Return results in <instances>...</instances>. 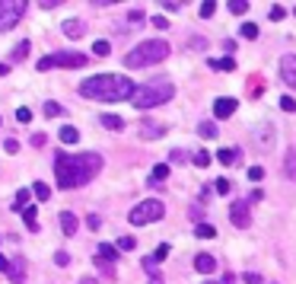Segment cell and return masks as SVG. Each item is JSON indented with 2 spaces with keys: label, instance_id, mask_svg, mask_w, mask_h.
Segmentation results:
<instances>
[{
  "label": "cell",
  "instance_id": "obj_1",
  "mask_svg": "<svg viewBox=\"0 0 296 284\" xmlns=\"http://www.w3.org/2000/svg\"><path fill=\"white\" fill-rule=\"evenodd\" d=\"M102 157L99 153H58L54 157V176L60 188H76L86 185L99 176Z\"/></svg>",
  "mask_w": 296,
  "mask_h": 284
},
{
  "label": "cell",
  "instance_id": "obj_2",
  "mask_svg": "<svg viewBox=\"0 0 296 284\" xmlns=\"http://www.w3.org/2000/svg\"><path fill=\"white\" fill-rule=\"evenodd\" d=\"M80 96L86 99H99V102H124V99H134V80H128L124 74H96L90 80H83L80 87Z\"/></svg>",
  "mask_w": 296,
  "mask_h": 284
},
{
  "label": "cell",
  "instance_id": "obj_3",
  "mask_svg": "<svg viewBox=\"0 0 296 284\" xmlns=\"http://www.w3.org/2000/svg\"><path fill=\"white\" fill-rule=\"evenodd\" d=\"M169 58V42L166 39H146L137 42L134 48L124 55V67H153Z\"/></svg>",
  "mask_w": 296,
  "mask_h": 284
},
{
  "label": "cell",
  "instance_id": "obj_4",
  "mask_svg": "<svg viewBox=\"0 0 296 284\" xmlns=\"http://www.w3.org/2000/svg\"><path fill=\"white\" fill-rule=\"evenodd\" d=\"M176 96V87H172L169 80H162V77H156V80H146L144 87H137L134 93V106L137 109H153V106H162V102H169Z\"/></svg>",
  "mask_w": 296,
  "mask_h": 284
},
{
  "label": "cell",
  "instance_id": "obj_5",
  "mask_svg": "<svg viewBox=\"0 0 296 284\" xmlns=\"http://www.w3.org/2000/svg\"><path fill=\"white\" fill-rule=\"evenodd\" d=\"M166 214V208H162V201H156V198H146V201H140L137 208H130L128 220L134 223V227H144V223H156Z\"/></svg>",
  "mask_w": 296,
  "mask_h": 284
},
{
  "label": "cell",
  "instance_id": "obj_6",
  "mask_svg": "<svg viewBox=\"0 0 296 284\" xmlns=\"http://www.w3.org/2000/svg\"><path fill=\"white\" fill-rule=\"evenodd\" d=\"M86 61H90V55H83V51H58V55L42 58L38 71H51V67H70V71H76V67H83Z\"/></svg>",
  "mask_w": 296,
  "mask_h": 284
},
{
  "label": "cell",
  "instance_id": "obj_7",
  "mask_svg": "<svg viewBox=\"0 0 296 284\" xmlns=\"http://www.w3.org/2000/svg\"><path fill=\"white\" fill-rule=\"evenodd\" d=\"M26 13V0H0V32L13 29Z\"/></svg>",
  "mask_w": 296,
  "mask_h": 284
},
{
  "label": "cell",
  "instance_id": "obj_8",
  "mask_svg": "<svg viewBox=\"0 0 296 284\" xmlns=\"http://www.w3.org/2000/svg\"><path fill=\"white\" fill-rule=\"evenodd\" d=\"M230 223L232 227H239V230H246L248 223H252V214H248V201H236L230 208Z\"/></svg>",
  "mask_w": 296,
  "mask_h": 284
},
{
  "label": "cell",
  "instance_id": "obj_9",
  "mask_svg": "<svg viewBox=\"0 0 296 284\" xmlns=\"http://www.w3.org/2000/svg\"><path fill=\"white\" fill-rule=\"evenodd\" d=\"M280 80L290 90H296V55H284L280 58Z\"/></svg>",
  "mask_w": 296,
  "mask_h": 284
},
{
  "label": "cell",
  "instance_id": "obj_10",
  "mask_svg": "<svg viewBox=\"0 0 296 284\" xmlns=\"http://www.w3.org/2000/svg\"><path fill=\"white\" fill-rule=\"evenodd\" d=\"M239 102L232 99V96H220V99H214V118H230L232 112H236Z\"/></svg>",
  "mask_w": 296,
  "mask_h": 284
},
{
  "label": "cell",
  "instance_id": "obj_11",
  "mask_svg": "<svg viewBox=\"0 0 296 284\" xmlns=\"http://www.w3.org/2000/svg\"><path fill=\"white\" fill-rule=\"evenodd\" d=\"M137 131H140L144 141H156V137L166 134V125H162V122H150V118H146V122H140V128H137Z\"/></svg>",
  "mask_w": 296,
  "mask_h": 284
},
{
  "label": "cell",
  "instance_id": "obj_12",
  "mask_svg": "<svg viewBox=\"0 0 296 284\" xmlns=\"http://www.w3.org/2000/svg\"><path fill=\"white\" fill-rule=\"evenodd\" d=\"M214 268H216V259H214L210 252H198V255H194V271H201V274H210Z\"/></svg>",
  "mask_w": 296,
  "mask_h": 284
},
{
  "label": "cell",
  "instance_id": "obj_13",
  "mask_svg": "<svg viewBox=\"0 0 296 284\" xmlns=\"http://www.w3.org/2000/svg\"><path fill=\"white\" fill-rule=\"evenodd\" d=\"M58 223H60V230H64L67 236H74V233H76V227H80V220H76V214H70V211H60Z\"/></svg>",
  "mask_w": 296,
  "mask_h": 284
},
{
  "label": "cell",
  "instance_id": "obj_14",
  "mask_svg": "<svg viewBox=\"0 0 296 284\" xmlns=\"http://www.w3.org/2000/svg\"><path fill=\"white\" fill-rule=\"evenodd\" d=\"M60 29H64L67 39H80L86 26H83V20H64V23H60Z\"/></svg>",
  "mask_w": 296,
  "mask_h": 284
},
{
  "label": "cell",
  "instance_id": "obj_15",
  "mask_svg": "<svg viewBox=\"0 0 296 284\" xmlns=\"http://www.w3.org/2000/svg\"><path fill=\"white\" fill-rule=\"evenodd\" d=\"M207 67H214V71H236V58H207Z\"/></svg>",
  "mask_w": 296,
  "mask_h": 284
},
{
  "label": "cell",
  "instance_id": "obj_16",
  "mask_svg": "<svg viewBox=\"0 0 296 284\" xmlns=\"http://www.w3.org/2000/svg\"><path fill=\"white\" fill-rule=\"evenodd\" d=\"M284 176L290 179V182H296V147L284 157Z\"/></svg>",
  "mask_w": 296,
  "mask_h": 284
},
{
  "label": "cell",
  "instance_id": "obj_17",
  "mask_svg": "<svg viewBox=\"0 0 296 284\" xmlns=\"http://www.w3.org/2000/svg\"><path fill=\"white\" fill-rule=\"evenodd\" d=\"M22 220H26V230L38 233V214H36V204H29V208L22 211Z\"/></svg>",
  "mask_w": 296,
  "mask_h": 284
},
{
  "label": "cell",
  "instance_id": "obj_18",
  "mask_svg": "<svg viewBox=\"0 0 296 284\" xmlns=\"http://www.w3.org/2000/svg\"><path fill=\"white\" fill-rule=\"evenodd\" d=\"M236 157H242L236 147H223V150H216V160H220L223 166H232V163H236Z\"/></svg>",
  "mask_w": 296,
  "mask_h": 284
},
{
  "label": "cell",
  "instance_id": "obj_19",
  "mask_svg": "<svg viewBox=\"0 0 296 284\" xmlns=\"http://www.w3.org/2000/svg\"><path fill=\"white\" fill-rule=\"evenodd\" d=\"M58 134H60V144H76V141H80V131H76L74 125H64Z\"/></svg>",
  "mask_w": 296,
  "mask_h": 284
},
{
  "label": "cell",
  "instance_id": "obj_20",
  "mask_svg": "<svg viewBox=\"0 0 296 284\" xmlns=\"http://www.w3.org/2000/svg\"><path fill=\"white\" fill-rule=\"evenodd\" d=\"M118 252H121L118 246H112V243H99V255H102V259H106V262H112V265H115Z\"/></svg>",
  "mask_w": 296,
  "mask_h": 284
},
{
  "label": "cell",
  "instance_id": "obj_21",
  "mask_svg": "<svg viewBox=\"0 0 296 284\" xmlns=\"http://www.w3.org/2000/svg\"><path fill=\"white\" fill-rule=\"evenodd\" d=\"M22 278H26V262H22V259H13V268H10V281H13V284H22Z\"/></svg>",
  "mask_w": 296,
  "mask_h": 284
},
{
  "label": "cell",
  "instance_id": "obj_22",
  "mask_svg": "<svg viewBox=\"0 0 296 284\" xmlns=\"http://www.w3.org/2000/svg\"><path fill=\"white\" fill-rule=\"evenodd\" d=\"M150 179H153V182H160V185H162V182L169 179V163H156V166H153V176H150Z\"/></svg>",
  "mask_w": 296,
  "mask_h": 284
},
{
  "label": "cell",
  "instance_id": "obj_23",
  "mask_svg": "<svg viewBox=\"0 0 296 284\" xmlns=\"http://www.w3.org/2000/svg\"><path fill=\"white\" fill-rule=\"evenodd\" d=\"M99 122L106 128H112V131H121V128H124V118H121V115H102Z\"/></svg>",
  "mask_w": 296,
  "mask_h": 284
},
{
  "label": "cell",
  "instance_id": "obj_24",
  "mask_svg": "<svg viewBox=\"0 0 296 284\" xmlns=\"http://www.w3.org/2000/svg\"><path fill=\"white\" fill-rule=\"evenodd\" d=\"M194 236H201V239H214V236H216V227H214V223H198V227H194Z\"/></svg>",
  "mask_w": 296,
  "mask_h": 284
},
{
  "label": "cell",
  "instance_id": "obj_25",
  "mask_svg": "<svg viewBox=\"0 0 296 284\" xmlns=\"http://www.w3.org/2000/svg\"><path fill=\"white\" fill-rule=\"evenodd\" d=\"M92 55H96V58H108V55H112V45H108L106 39L92 42Z\"/></svg>",
  "mask_w": 296,
  "mask_h": 284
},
{
  "label": "cell",
  "instance_id": "obj_26",
  "mask_svg": "<svg viewBox=\"0 0 296 284\" xmlns=\"http://www.w3.org/2000/svg\"><path fill=\"white\" fill-rule=\"evenodd\" d=\"M230 13L232 16H246L248 13V0H230Z\"/></svg>",
  "mask_w": 296,
  "mask_h": 284
},
{
  "label": "cell",
  "instance_id": "obj_27",
  "mask_svg": "<svg viewBox=\"0 0 296 284\" xmlns=\"http://www.w3.org/2000/svg\"><path fill=\"white\" fill-rule=\"evenodd\" d=\"M198 134H201V137H216V134H220V131H216V122H201V125H198Z\"/></svg>",
  "mask_w": 296,
  "mask_h": 284
},
{
  "label": "cell",
  "instance_id": "obj_28",
  "mask_svg": "<svg viewBox=\"0 0 296 284\" xmlns=\"http://www.w3.org/2000/svg\"><path fill=\"white\" fill-rule=\"evenodd\" d=\"M32 195H36L38 201H48V198H51V188H48L45 182H36V185H32Z\"/></svg>",
  "mask_w": 296,
  "mask_h": 284
},
{
  "label": "cell",
  "instance_id": "obj_29",
  "mask_svg": "<svg viewBox=\"0 0 296 284\" xmlns=\"http://www.w3.org/2000/svg\"><path fill=\"white\" fill-rule=\"evenodd\" d=\"M29 188H20V192H16V204H13V211H26V201H29Z\"/></svg>",
  "mask_w": 296,
  "mask_h": 284
},
{
  "label": "cell",
  "instance_id": "obj_30",
  "mask_svg": "<svg viewBox=\"0 0 296 284\" xmlns=\"http://www.w3.org/2000/svg\"><path fill=\"white\" fill-rule=\"evenodd\" d=\"M214 13H216V4H214V0H204L201 10H198V16H201V20H210Z\"/></svg>",
  "mask_w": 296,
  "mask_h": 284
},
{
  "label": "cell",
  "instance_id": "obj_31",
  "mask_svg": "<svg viewBox=\"0 0 296 284\" xmlns=\"http://www.w3.org/2000/svg\"><path fill=\"white\" fill-rule=\"evenodd\" d=\"M45 115H48V118H58V115H64V106H58L54 99H48V102H45Z\"/></svg>",
  "mask_w": 296,
  "mask_h": 284
},
{
  "label": "cell",
  "instance_id": "obj_32",
  "mask_svg": "<svg viewBox=\"0 0 296 284\" xmlns=\"http://www.w3.org/2000/svg\"><path fill=\"white\" fill-rule=\"evenodd\" d=\"M239 32H242V39H248V42H252V39H258V26H255V23H242V29H239Z\"/></svg>",
  "mask_w": 296,
  "mask_h": 284
},
{
  "label": "cell",
  "instance_id": "obj_33",
  "mask_svg": "<svg viewBox=\"0 0 296 284\" xmlns=\"http://www.w3.org/2000/svg\"><path fill=\"white\" fill-rule=\"evenodd\" d=\"M214 188H216V192H220V195H230L232 182H230V179H226V176H220V179H214Z\"/></svg>",
  "mask_w": 296,
  "mask_h": 284
},
{
  "label": "cell",
  "instance_id": "obj_34",
  "mask_svg": "<svg viewBox=\"0 0 296 284\" xmlns=\"http://www.w3.org/2000/svg\"><path fill=\"white\" fill-rule=\"evenodd\" d=\"M261 131H264V134H258V144H264V147H271V144H274V128L271 125H264V128H261Z\"/></svg>",
  "mask_w": 296,
  "mask_h": 284
},
{
  "label": "cell",
  "instance_id": "obj_35",
  "mask_svg": "<svg viewBox=\"0 0 296 284\" xmlns=\"http://www.w3.org/2000/svg\"><path fill=\"white\" fill-rule=\"evenodd\" d=\"M26 55H29V42H20L13 48V61H26Z\"/></svg>",
  "mask_w": 296,
  "mask_h": 284
},
{
  "label": "cell",
  "instance_id": "obj_36",
  "mask_svg": "<svg viewBox=\"0 0 296 284\" xmlns=\"http://www.w3.org/2000/svg\"><path fill=\"white\" fill-rule=\"evenodd\" d=\"M96 265L102 268V274H108V278H115V265H112V262H106L102 255H96Z\"/></svg>",
  "mask_w": 296,
  "mask_h": 284
},
{
  "label": "cell",
  "instance_id": "obj_37",
  "mask_svg": "<svg viewBox=\"0 0 296 284\" xmlns=\"http://www.w3.org/2000/svg\"><path fill=\"white\" fill-rule=\"evenodd\" d=\"M191 160H194V166H201V169H204V166H210V153H207V150H198Z\"/></svg>",
  "mask_w": 296,
  "mask_h": 284
},
{
  "label": "cell",
  "instance_id": "obj_38",
  "mask_svg": "<svg viewBox=\"0 0 296 284\" xmlns=\"http://www.w3.org/2000/svg\"><path fill=\"white\" fill-rule=\"evenodd\" d=\"M188 217L198 220V223H204V208H201V204H191V208H188Z\"/></svg>",
  "mask_w": 296,
  "mask_h": 284
},
{
  "label": "cell",
  "instance_id": "obj_39",
  "mask_svg": "<svg viewBox=\"0 0 296 284\" xmlns=\"http://www.w3.org/2000/svg\"><path fill=\"white\" fill-rule=\"evenodd\" d=\"M115 246L121 249V252H128V249H134V246H137V239H134V236H121Z\"/></svg>",
  "mask_w": 296,
  "mask_h": 284
},
{
  "label": "cell",
  "instance_id": "obj_40",
  "mask_svg": "<svg viewBox=\"0 0 296 284\" xmlns=\"http://www.w3.org/2000/svg\"><path fill=\"white\" fill-rule=\"evenodd\" d=\"M16 122H20V125H29V122H32V109H16Z\"/></svg>",
  "mask_w": 296,
  "mask_h": 284
},
{
  "label": "cell",
  "instance_id": "obj_41",
  "mask_svg": "<svg viewBox=\"0 0 296 284\" xmlns=\"http://www.w3.org/2000/svg\"><path fill=\"white\" fill-rule=\"evenodd\" d=\"M166 255H169V243H160V246H156V252H153V259H156V262H162Z\"/></svg>",
  "mask_w": 296,
  "mask_h": 284
},
{
  "label": "cell",
  "instance_id": "obj_42",
  "mask_svg": "<svg viewBox=\"0 0 296 284\" xmlns=\"http://www.w3.org/2000/svg\"><path fill=\"white\" fill-rule=\"evenodd\" d=\"M242 281H246V284H264V278L255 274V271H246V274H242Z\"/></svg>",
  "mask_w": 296,
  "mask_h": 284
},
{
  "label": "cell",
  "instance_id": "obj_43",
  "mask_svg": "<svg viewBox=\"0 0 296 284\" xmlns=\"http://www.w3.org/2000/svg\"><path fill=\"white\" fill-rule=\"evenodd\" d=\"M248 179H252V182H261V179H264V169H261V166H252V169H248Z\"/></svg>",
  "mask_w": 296,
  "mask_h": 284
},
{
  "label": "cell",
  "instance_id": "obj_44",
  "mask_svg": "<svg viewBox=\"0 0 296 284\" xmlns=\"http://www.w3.org/2000/svg\"><path fill=\"white\" fill-rule=\"evenodd\" d=\"M280 109H284V112H296V99H293V96H284V99H280Z\"/></svg>",
  "mask_w": 296,
  "mask_h": 284
},
{
  "label": "cell",
  "instance_id": "obj_45",
  "mask_svg": "<svg viewBox=\"0 0 296 284\" xmlns=\"http://www.w3.org/2000/svg\"><path fill=\"white\" fill-rule=\"evenodd\" d=\"M284 16H286V7H271V20L274 23H280Z\"/></svg>",
  "mask_w": 296,
  "mask_h": 284
},
{
  "label": "cell",
  "instance_id": "obj_46",
  "mask_svg": "<svg viewBox=\"0 0 296 284\" xmlns=\"http://www.w3.org/2000/svg\"><path fill=\"white\" fill-rule=\"evenodd\" d=\"M169 160H172V163H188V153H185V150H172Z\"/></svg>",
  "mask_w": 296,
  "mask_h": 284
},
{
  "label": "cell",
  "instance_id": "obj_47",
  "mask_svg": "<svg viewBox=\"0 0 296 284\" xmlns=\"http://www.w3.org/2000/svg\"><path fill=\"white\" fill-rule=\"evenodd\" d=\"M54 262L60 265V268H67V265H70V255H67V252H54Z\"/></svg>",
  "mask_w": 296,
  "mask_h": 284
},
{
  "label": "cell",
  "instance_id": "obj_48",
  "mask_svg": "<svg viewBox=\"0 0 296 284\" xmlns=\"http://www.w3.org/2000/svg\"><path fill=\"white\" fill-rule=\"evenodd\" d=\"M188 45H191V48H198V51H204V48H207V42H204L201 36H194V39H188Z\"/></svg>",
  "mask_w": 296,
  "mask_h": 284
},
{
  "label": "cell",
  "instance_id": "obj_49",
  "mask_svg": "<svg viewBox=\"0 0 296 284\" xmlns=\"http://www.w3.org/2000/svg\"><path fill=\"white\" fill-rule=\"evenodd\" d=\"M4 150H6V153H20V141H13V137H10V141L4 144Z\"/></svg>",
  "mask_w": 296,
  "mask_h": 284
},
{
  "label": "cell",
  "instance_id": "obj_50",
  "mask_svg": "<svg viewBox=\"0 0 296 284\" xmlns=\"http://www.w3.org/2000/svg\"><path fill=\"white\" fill-rule=\"evenodd\" d=\"M153 26H156V29H169V20H166V16H153Z\"/></svg>",
  "mask_w": 296,
  "mask_h": 284
},
{
  "label": "cell",
  "instance_id": "obj_51",
  "mask_svg": "<svg viewBox=\"0 0 296 284\" xmlns=\"http://www.w3.org/2000/svg\"><path fill=\"white\" fill-rule=\"evenodd\" d=\"M10 268H13V259H6V255H0V271H6V274H10Z\"/></svg>",
  "mask_w": 296,
  "mask_h": 284
},
{
  "label": "cell",
  "instance_id": "obj_52",
  "mask_svg": "<svg viewBox=\"0 0 296 284\" xmlns=\"http://www.w3.org/2000/svg\"><path fill=\"white\" fill-rule=\"evenodd\" d=\"M178 7H182V4H178V0H166V4H162V10H166V13H176V10H178Z\"/></svg>",
  "mask_w": 296,
  "mask_h": 284
},
{
  "label": "cell",
  "instance_id": "obj_53",
  "mask_svg": "<svg viewBox=\"0 0 296 284\" xmlns=\"http://www.w3.org/2000/svg\"><path fill=\"white\" fill-rule=\"evenodd\" d=\"M128 20H130V23H140V20H144V10H130Z\"/></svg>",
  "mask_w": 296,
  "mask_h": 284
},
{
  "label": "cell",
  "instance_id": "obj_54",
  "mask_svg": "<svg viewBox=\"0 0 296 284\" xmlns=\"http://www.w3.org/2000/svg\"><path fill=\"white\" fill-rule=\"evenodd\" d=\"M45 144V134H32V147H42Z\"/></svg>",
  "mask_w": 296,
  "mask_h": 284
},
{
  "label": "cell",
  "instance_id": "obj_55",
  "mask_svg": "<svg viewBox=\"0 0 296 284\" xmlns=\"http://www.w3.org/2000/svg\"><path fill=\"white\" fill-rule=\"evenodd\" d=\"M144 268H146V271H153V268H156V259H153V255H150V259H144Z\"/></svg>",
  "mask_w": 296,
  "mask_h": 284
},
{
  "label": "cell",
  "instance_id": "obj_56",
  "mask_svg": "<svg viewBox=\"0 0 296 284\" xmlns=\"http://www.w3.org/2000/svg\"><path fill=\"white\" fill-rule=\"evenodd\" d=\"M6 74H10V67H6V64H0V77H6Z\"/></svg>",
  "mask_w": 296,
  "mask_h": 284
},
{
  "label": "cell",
  "instance_id": "obj_57",
  "mask_svg": "<svg viewBox=\"0 0 296 284\" xmlns=\"http://www.w3.org/2000/svg\"><path fill=\"white\" fill-rule=\"evenodd\" d=\"M80 284H96V278H80Z\"/></svg>",
  "mask_w": 296,
  "mask_h": 284
},
{
  "label": "cell",
  "instance_id": "obj_58",
  "mask_svg": "<svg viewBox=\"0 0 296 284\" xmlns=\"http://www.w3.org/2000/svg\"><path fill=\"white\" fill-rule=\"evenodd\" d=\"M150 284H166V281H162V278H150Z\"/></svg>",
  "mask_w": 296,
  "mask_h": 284
},
{
  "label": "cell",
  "instance_id": "obj_59",
  "mask_svg": "<svg viewBox=\"0 0 296 284\" xmlns=\"http://www.w3.org/2000/svg\"><path fill=\"white\" fill-rule=\"evenodd\" d=\"M204 284H214V281H204Z\"/></svg>",
  "mask_w": 296,
  "mask_h": 284
},
{
  "label": "cell",
  "instance_id": "obj_60",
  "mask_svg": "<svg viewBox=\"0 0 296 284\" xmlns=\"http://www.w3.org/2000/svg\"><path fill=\"white\" fill-rule=\"evenodd\" d=\"M293 16H296V10H293Z\"/></svg>",
  "mask_w": 296,
  "mask_h": 284
}]
</instances>
